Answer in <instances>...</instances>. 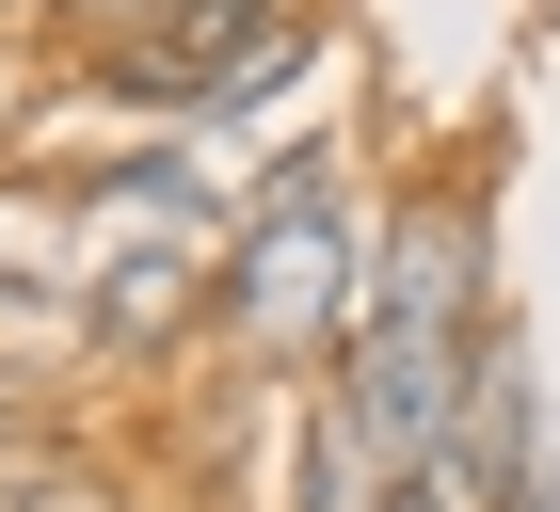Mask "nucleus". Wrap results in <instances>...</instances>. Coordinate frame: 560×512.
<instances>
[{"instance_id":"1","label":"nucleus","mask_w":560,"mask_h":512,"mask_svg":"<svg viewBox=\"0 0 560 512\" xmlns=\"http://www.w3.org/2000/svg\"><path fill=\"white\" fill-rule=\"evenodd\" d=\"M224 321L257 352H320V337H369V256H352V209H337V176L289 161L257 193V224L224 241Z\"/></svg>"},{"instance_id":"2","label":"nucleus","mask_w":560,"mask_h":512,"mask_svg":"<svg viewBox=\"0 0 560 512\" xmlns=\"http://www.w3.org/2000/svg\"><path fill=\"white\" fill-rule=\"evenodd\" d=\"M465 289H480V224H465V209H400L385 272H369V337H432V352H480V337H465Z\"/></svg>"},{"instance_id":"3","label":"nucleus","mask_w":560,"mask_h":512,"mask_svg":"<svg viewBox=\"0 0 560 512\" xmlns=\"http://www.w3.org/2000/svg\"><path fill=\"white\" fill-rule=\"evenodd\" d=\"M176 304H192V256H176V241H129L81 289V337H176Z\"/></svg>"},{"instance_id":"4","label":"nucleus","mask_w":560,"mask_h":512,"mask_svg":"<svg viewBox=\"0 0 560 512\" xmlns=\"http://www.w3.org/2000/svg\"><path fill=\"white\" fill-rule=\"evenodd\" d=\"M113 16H144V0H113Z\"/></svg>"}]
</instances>
